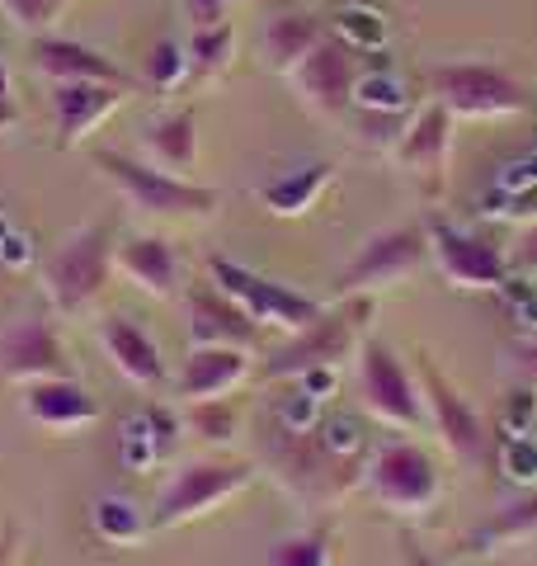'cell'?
Segmentation results:
<instances>
[{
    "instance_id": "1",
    "label": "cell",
    "mask_w": 537,
    "mask_h": 566,
    "mask_svg": "<svg viewBox=\"0 0 537 566\" xmlns=\"http://www.w3.org/2000/svg\"><path fill=\"white\" fill-rule=\"evenodd\" d=\"M364 463H368V453L358 444V430L335 420V424L302 430V439L283 458L278 476L307 505H335L354 482H364Z\"/></svg>"
},
{
    "instance_id": "2",
    "label": "cell",
    "mask_w": 537,
    "mask_h": 566,
    "mask_svg": "<svg viewBox=\"0 0 537 566\" xmlns=\"http://www.w3.org/2000/svg\"><path fill=\"white\" fill-rule=\"evenodd\" d=\"M114 251H118V227L114 218H99L90 227H76L43 264V293L62 316H81L114 279Z\"/></svg>"
},
{
    "instance_id": "3",
    "label": "cell",
    "mask_w": 537,
    "mask_h": 566,
    "mask_svg": "<svg viewBox=\"0 0 537 566\" xmlns=\"http://www.w3.org/2000/svg\"><path fill=\"white\" fill-rule=\"evenodd\" d=\"M368 322H372V297H345L339 307H326L312 326L293 331L274 354L264 359L260 378H302V374H316V368H339L358 354V345L368 340Z\"/></svg>"
},
{
    "instance_id": "4",
    "label": "cell",
    "mask_w": 537,
    "mask_h": 566,
    "mask_svg": "<svg viewBox=\"0 0 537 566\" xmlns=\"http://www.w3.org/2000/svg\"><path fill=\"white\" fill-rule=\"evenodd\" d=\"M95 166L104 170V180H109L137 212H147V218H212L222 203L218 189L193 185L185 175H170V170H156L151 161H137V156L114 151V147L95 151Z\"/></svg>"
},
{
    "instance_id": "5",
    "label": "cell",
    "mask_w": 537,
    "mask_h": 566,
    "mask_svg": "<svg viewBox=\"0 0 537 566\" xmlns=\"http://www.w3.org/2000/svg\"><path fill=\"white\" fill-rule=\"evenodd\" d=\"M250 482H255V463H241V458H189L179 463L166 486L156 491L151 505V528H179L189 520H203L208 510L227 505L231 495H241Z\"/></svg>"
},
{
    "instance_id": "6",
    "label": "cell",
    "mask_w": 537,
    "mask_h": 566,
    "mask_svg": "<svg viewBox=\"0 0 537 566\" xmlns=\"http://www.w3.org/2000/svg\"><path fill=\"white\" fill-rule=\"evenodd\" d=\"M364 491L382 510H391V515L415 520V515H429V510L439 505L443 476H439V463L415 444V439H387V444H378L368 453Z\"/></svg>"
},
{
    "instance_id": "7",
    "label": "cell",
    "mask_w": 537,
    "mask_h": 566,
    "mask_svg": "<svg viewBox=\"0 0 537 566\" xmlns=\"http://www.w3.org/2000/svg\"><path fill=\"white\" fill-rule=\"evenodd\" d=\"M429 91L453 118H514L528 114V85L495 62H448L429 71Z\"/></svg>"
},
{
    "instance_id": "8",
    "label": "cell",
    "mask_w": 537,
    "mask_h": 566,
    "mask_svg": "<svg viewBox=\"0 0 537 566\" xmlns=\"http://www.w3.org/2000/svg\"><path fill=\"white\" fill-rule=\"evenodd\" d=\"M208 283H218V289L236 303L250 322H255L260 331H302L312 326L320 312H326V303H316V297L288 289V283L278 279H264L255 274L250 264H236L227 255H212L208 260Z\"/></svg>"
},
{
    "instance_id": "9",
    "label": "cell",
    "mask_w": 537,
    "mask_h": 566,
    "mask_svg": "<svg viewBox=\"0 0 537 566\" xmlns=\"http://www.w3.org/2000/svg\"><path fill=\"white\" fill-rule=\"evenodd\" d=\"M358 401H364V411L372 420L391 424V430H420V424H429L420 374L382 340L358 345Z\"/></svg>"
},
{
    "instance_id": "10",
    "label": "cell",
    "mask_w": 537,
    "mask_h": 566,
    "mask_svg": "<svg viewBox=\"0 0 537 566\" xmlns=\"http://www.w3.org/2000/svg\"><path fill=\"white\" fill-rule=\"evenodd\" d=\"M424 237H429V260L439 264L443 283H453L462 293H495L514 279L509 251L495 245L491 237L467 232V227H457V222H443L439 212L424 218Z\"/></svg>"
},
{
    "instance_id": "11",
    "label": "cell",
    "mask_w": 537,
    "mask_h": 566,
    "mask_svg": "<svg viewBox=\"0 0 537 566\" xmlns=\"http://www.w3.org/2000/svg\"><path fill=\"white\" fill-rule=\"evenodd\" d=\"M429 264V237H424V222H397V227H382L372 232L358 255L345 264L339 274V297H372L401 283L410 274H420Z\"/></svg>"
},
{
    "instance_id": "12",
    "label": "cell",
    "mask_w": 537,
    "mask_h": 566,
    "mask_svg": "<svg viewBox=\"0 0 537 566\" xmlns=\"http://www.w3.org/2000/svg\"><path fill=\"white\" fill-rule=\"evenodd\" d=\"M415 374H420V392H424V420L434 424L439 444L457 458L462 468H476L491 449V434H486V416L457 392V382L439 374V364L420 354L415 359Z\"/></svg>"
},
{
    "instance_id": "13",
    "label": "cell",
    "mask_w": 537,
    "mask_h": 566,
    "mask_svg": "<svg viewBox=\"0 0 537 566\" xmlns=\"http://www.w3.org/2000/svg\"><path fill=\"white\" fill-rule=\"evenodd\" d=\"M358 76H364V66H358V48L349 39H339V33H326L302 66L293 71V91L297 99L307 104L312 114L320 118H345L354 109V91H358Z\"/></svg>"
},
{
    "instance_id": "14",
    "label": "cell",
    "mask_w": 537,
    "mask_h": 566,
    "mask_svg": "<svg viewBox=\"0 0 537 566\" xmlns=\"http://www.w3.org/2000/svg\"><path fill=\"white\" fill-rule=\"evenodd\" d=\"M0 378L29 387L43 378H76V368H71L66 345L43 316H20L0 331Z\"/></svg>"
},
{
    "instance_id": "15",
    "label": "cell",
    "mask_w": 537,
    "mask_h": 566,
    "mask_svg": "<svg viewBox=\"0 0 537 566\" xmlns=\"http://www.w3.org/2000/svg\"><path fill=\"white\" fill-rule=\"evenodd\" d=\"M453 114L443 109V104H424V109L406 123L401 142L391 147V161H397L410 180H415L429 199L443 189L448 180V151H453Z\"/></svg>"
},
{
    "instance_id": "16",
    "label": "cell",
    "mask_w": 537,
    "mask_h": 566,
    "mask_svg": "<svg viewBox=\"0 0 537 566\" xmlns=\"http://www.w3.org/2000/svg\"><path fill=\"white\" fill-rule=\"evenodd\" d=\"M250 349H231V345H193L185 368L175 374V397L193 406V401H218L231 397L236 387L250 378Z\"/></svg>"
},
{
    "instance_id": "17",
    "label": "cell",
    "mask_w": 537,
    "mask_h": 566,
    "mask_svg": "<svg viewBox=\"0 0 537 566\" xmlns=\"http://www.w3.org/2000/svg\"><path fill=\"white\" fill-rule=\"evenodd\" d=\"M189 340L193 345H231V349H255L260 326L231 303L218 283H199L189 289Z\"/></svg>"
},
{
    "instance_id": "18",
    "label": "cell",
    "mask_w": 537,
    "mask_h": 566,
    "mask_svg": "<svg viewBox=\"0 0 537 566\" xmlns=\"http://www.w3.org/2000/svg\"><path fill=\"white\" fill-rule=\"evenodd\" d=\"M118 274H128L141 293L151 297H175L179 283H185V264H179L175 241L156 237V232H128L118 237V251H114Z\"/></svg>"
},
{
    "instance_id": "19",
    "label": "cell",
    "mask_w": 537,
    "mask_h": 566,
    "mask_svg": "<svg viewBox=\"0 0 537 566\" xmlns=\"http://www.w3.org/2000/svg\"><path fill=\"white\" fill-rule=\"evenodd\" d=\"M33 66H39V76H48L52 85L99 81V85H123V91H133V76L118 62H109L104 52L85 48L76 39H57V33H43V39H33Z\"/></svg>"
},
{
    "instance_id": "20",
    "label": "cell",
    "mask_w": 537,
    "mask_h": 566,
    "mask_svg": "<svg viewBox=\"0 0 537 566\" xmlns=\"http://www.w3.org/2000/svg\"><path fill=\"white\" fill-rule=\"evenodd\" d=\"M123 99H128V91H123V85H99V81H66V85H52V114H57V151H71L85 133H95Z\"/></svg>"
},
{
    "instance_id": "21",
    "label": "cell",
    "mask_w": 537,
    "mask_h": 566,
    "mask_svg": "<svg viewBox=\"0 0 537 566\" xmlns=\"http://www.w3.org/2000/svg\"><path fill=\"white\" fill-rule=\"evenodd\" d=\"M99 349L109 354V364L118 368V378H128L141 392L166 382V359L147 331L128 316H99Z\"/></svg>"
},
{
    "instance_id": "22",
    "label": "cell",
    "mask_w": 537,
    "mask_h": 566,
    "mask_svg": "<svg viewBox=\"0 0 537 566\" xmlns=\"http://www.w3.org/2000/svg\"><path fill=\"white\" fill-rule=\"evenodd\" d=\"M24 416L43 430H85V424L99 420V401L85 392L76 378H43L24 387Z\"/></svg>"
},
{
    "instance_id": "23",
    "label": "cell",
    "mask_w": 537,
    "mask_h": 566,
    "mask_svg": "<svg viewBox=\"0 0 537 566\" xmlns=\"http://www.w3.org/2000/svg\"><path fill=\"white\" fill-rule=\"evenodd\" d=\"M141 147H147V161L156 170H170V175H185L199 166V114L193 109H170L151 118L141 128Z\"/></svg>"
},
{
    "instance_id": "24",
    "label": "cell",
    "mask_w": 537,
    "mask_h": 566,
    "mask_svg": "<svg viewBox=\"0 0 537 566\" xmlns=\"http://www.w3.org/2000/svg\"><path fill=\"white\" fill-rule=\"evenodd\" d=\"M326 39V24L316 20L307 10H278L264 20V33H260V52L268 71H278V76H293L302 66V57Z\"/></svg>"
},
{
    "instance_id": "25",
    "label": "cell",
    "mask_w": 537,
    "mask_h": 566,
    "mask_svg": "<svg viewBox=\"0 0 537 566\" xmlns=\"http://www.w3.org/2000/svg\"><path fill=\"white\" fill-rule=\"evenodd\" d=\"M335 180V166L330 161H307V166H293L274 175V180L260 185V203L268 212H278V218H302V212H312L316 199L330 189Z\"/></svg>"
},
{
    "instance_id": "26",
    "label": "cell",
    "mask_w": 537,
    "mask_h": 566,
    "mask_svg": "<svg viewBox=\"0 0 537 566\" xmlns=\"http://www.w3.org/2000/svg\"><path fill=\"white\" fill-rule=\"evenodd\" d=\"M537 538V491L518 495V501L499 505L486 524H476L467 538H462V553H499V547L514 543H533Z\"/></svg>"
},
{
    "instance_id": "27",
    "label": "cell",
    "mask_w": 537,
    "mask_h": 566,
    "mask_svg": "<svg viewBox=\"0 0 537 566\" xmlns=\"http://www.w3.org/2000/svg\"><path fill=\"white\" fill-rule=\"evenodd\" d=\"M264 566H335V528L330 524H312L297 534H283L268 543Z\"/></svg>"
},
{
    "instance_id": "28",
    "label": "cell",
    "mask_w": 537,
    "mask_h": 566,
    "mask_svg": "<svg viewBox=\"0 0 537 566\" xmlns=\"http://www.w3.org/2000/svg\"><path fill=\"white\" fill-rule=\"evenodd\" d=\"M185 52H189V76H199V81L222 76V71L231 66V57H236V29H231L227 20L208 24V29H193Z\"/></svg>"
},
{
    "instance_id": "29",
    "label": "cell",
    "mask_w": 537,
    "mask_h": 566,
    "mask_svg": "<svg viewBox=\"0 0 537 566\" xmlns=\"http://www.w3.org/2000/svg\"><path fill=\"white\" fill-rule=\"evenodd\" d=\"M189 430L208 439V444H231L241 430V411L231 397H218V401H193L189 406Z\"/></svg>"
},
{
    "instance_id": "30",
    "label": "cell",
    "mask_w": 537,
    "mask_h": 566,
    "mask_svg": "<svg viewBox=\"0 0 537 566\" xmlns=\"http://www.w3.org/2000/svg\"><path fill=\"white\" fill-rule=\"evenodd\" d=\"M62 10H66V0H0V14H6L14 29L33 33V39L52 33V24L62 20Z\"/></svg>"
},
{
    "instance_id": "31",
    "label": "cell",
    "mask_w": 537,
    "mask_h": 566,
    "mask_svg": "<svg viewBox=\"0 0 537 566\" xmlns=\"http://www.w3.org/2000/svg\"><path fill=\"white\" fill-rule=\"evenodd\" d=\"M95 524H99V534L109 538V543H133V538L141 534V524H137V515H133V505L114 501V495H104V501H99Z\"/></svg>"
},
{
    "instance_id": "32",
    "label": "cell",
    "mask_w": 537,
    "mask_h": 566,
    "mask_svg": "<svg viewBox=\"0 0 537 566\" xmlns=\"http://www.w3.org/2000/svg\"><path fill=\"white\" fill-rule=\"evenodd\" d=\"M189 76V52L175 48V43H156L151 52V85L156 91H170V85H179Z\"/></svg>"
},
{
    "instance_id": "33",
    "label": "cell",
    "mask_w": 537,
    "mask_h": 566,
    "mask_svg": "<svg viewBox=\"0 0 537 566\" xmlns=\"http://www.w3.org/2000/svg\"><path fill=\"white\" fill-rule=\"evenodd\" d=\"M505 368L518 382L537 387V340H509L505 345Z\"/></svg>"
},
{
    "instance_id": "34",
    "label": "cell",
    "mask_w": 537,
    "mask_h": 566,
    "mask_svg": "<svg viewBox=\"0 0 537 566\" xmlns=\"http://www.w3.org/2000/svg\"><path fill=\"white\" fill-rule=\"evenodd\" d=\"M179 6H185V14L193 20V29H208V24H222V20H227L231 0H179Z\"/></svg>"
},
{
    "instance_id": "35",
    "label": "cell",
    "mask_w": 537,
    "mask_h": 566,
    "mask_svg": "<svg viewBox=\"0 0 537 566\" xmlns=\"http://www.w3.org/2000/svg\"><path fill=\"white\" fill-rule=\"evenodd\" d=\"M509 270L514 274H537V222L528 227L524 237H518V245L509 251Z\"/></svg>"
},
{
    "instance_id": "36",
    "label": "cell",
    "mask_w": 537,
    "mask_h": 566,
    "mask_svg": "<svg viewBox=\"0 0 537 566\" xmlns=\"http://www.w3.org/2000/svg\"><path fill=\"white\" fill-rule=\"evenodd\" d=\"M401 566H448V562H439L429 547H420V538L401 534Z\"/></svg>"
},
{
    "instance_id": "37",
    "label": "cell",
    "mask_w": 537,
    "mask_h": 566,
    "mask_svg": "<svg viewBox=\"0 0 537 566\" xmlns=\"http://www.w3.org/2000/svg\"><path fill=\"white\" fill-rule=\"evenodd\" d=\"M6 123H14V91H10V66L0 57V128Z\"/></svg>"
},
{
    "instance_id": "38",
    "label": "cell",
    "mask_w": 537,
    "mask_h": 566,
    "mask_svg": "<svg viewBox=\"0 0 537 566\" xmlns=\"http://www.w3.org/2000/svg\"><path fill=\"white\" fill-rule=\"evenodd\" d=\"M20 543H24V534L14 524L0 528V566H14V557H20Z\"/></svg>"
}]
</instances>
